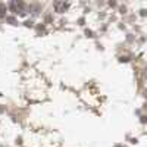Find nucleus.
Returning a JSON list of instances; mask_svg holds the SVG:
<instances>
[{"label":"nucleus","mask_w":147,"mask_h":147,"mask_svg":"<svg viewBox=\"0 0 147 147\" xmlns=\"http://www.w3.org/2000/svg\"><path fill=\"white\" fill-rule=\"evenodd\" d=\"M6 16V6L3 3H0V19Z\"/></svg>","instance_id":"obj_3"},{"label":"nucleus","mask_w":147,"mask_h":147,"mask_svg":"<svg viewBox=\"0 0 147 147\" xmlns=\"http://www.w3.org/2000/svg\"><path fill=\"white\" fill-rule=\"evenodd\" d=\"M68 7H69L68 2H63V0H57V2H55V9H56V12H59V13H63Z\"/></svg>","instance_id":"obj_2"},{"label":"nucleus","mask_w":147,"mask_h":147,"mask_svg":"<svg viewBox=\"0 0 147 147\" xmlns=\"http://www.w3.org/2000/svg\"><path fill=\"white\" fill-rule=\"evenodd\" d=\"M10 9L12 12H15V13H25V9H24V3L22 2H18V0H13V2L10 3Z\"/></svg>","instance_id":"obj_1"}]
</instances>
